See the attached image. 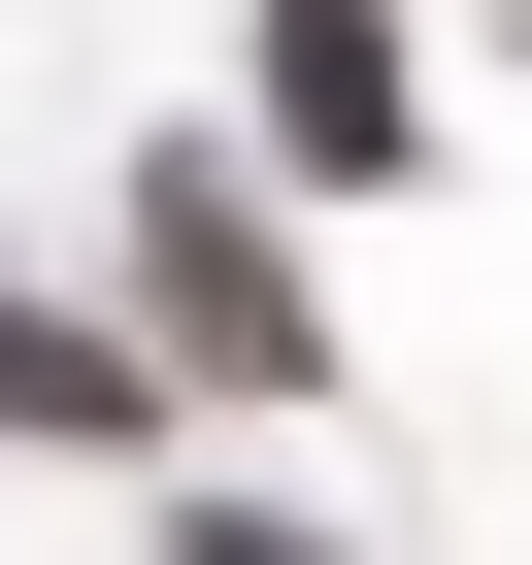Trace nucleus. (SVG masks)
I'll list each match as a JSON object with an SVG mask.
<instances>
[{
	"mask_svg": "<svg viewBox=\"0 0 532 565\" xmlns=\"http://www.w3.org/2000/svg\"><path fill=\"white\" fill-rule=\"evenodd\" d=\"M134 333H167L200 399H333V300H300V233L233 200V134H167V167H134Z\"/></svg>",
	"mask_w": 532,
	"mask_h": 565,
	"instance_id": "f257e3e1",
	"label": "nucleus"
},
{
	"mask_svg": "<svg viewBox=\"0 0 532 565\" xmlns=\"http://www.w3.org/2000/svg\"><path fill=\"white\" fill-rule=\"evenodd\" d=\"M167 399H200L167 333H67V300H0V433H67V466H134Z\"/></svg>",
	"mask_w": 532,
	"mask_h": 565,
	"instance_id": "f03ea898",
	"label": "nucleus"
},
{
	"mask_svg": "<svg viewBox=\"0 0 532 565\" xmlns=\"http://www.w3.org/2000/svg\"><path fill=\"white\" fill-rule=\"evenodd\" d=\"M266 134H300V167H400V34H366V0L266 34Z\"/></svg>",
	"mask_w": 532,
	"mask_h": 565,
	"instance_id": "7ed1b4c3",
	"label": "nucleus"
},
{
	"mask_svg": "<svg viewBox=\"0 0 532 565\" xmlns=\"http://www.w3.org/2000/svg\"><path fill=\"white\" fill-rule=\"evenodd\" d=\"M167 565H300V532H266V499H167Z\"/></svg>",
	"mask_w": 532,
	"mask_h": 565,
	"instance_id": "20e7f679",
	"label": "nucleus"
}]
</instances>
